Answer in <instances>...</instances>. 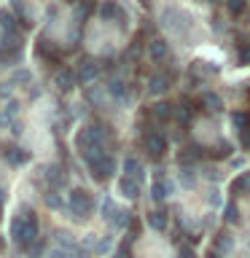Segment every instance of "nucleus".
Wrapping results in <instances>:
<instances>
[{
    "instance_id": "nucleus-35",
    "label": "nucleus",
    "mask_w": 250,
    "mask_h": 258,
    "mask_svg": "<svg viewBox=\"0 0 250 258\" xmlns=\"http://www.w3.org/2000/svg\"><path fill=\"white\" fill-rule=\"evenodd\" d=\"M113 258H132V245H129V242H121L116 247V253H113Z\"/></svg>"
},
{
    "instance_id": "nucleus-13",
    "label": "nucleus",
    "mask_w": 250,
    "mask_h": 258,
    "mask_svg": "<svg viewBox=\"0 0 250 258\" xmlns=\"http://www.w3.org/2000/svg\"><path fill=\"white\" fill-rule=\"evenodd\" d=\"M118 191L124 194L127 199H137V197H140V180H137V177L124 175V177L118 180Z\"/></svg>"
},
{
    "instance_id": "nucleus-32",
    "label": "nucleus",
    "mask_w": 250,
    "mask_h": 258,
    "mask_svg": "<svg viewBox=\"0 0 250 258\" xmlns=\"http://www.w3.org/2000/svg\"><path fill=\"white\" fill-rule=\"evenodd\" d=\"M94 6H97V0H78V14H81V22H84L86 16L94 11Z\"/></svg>"
},
{
    "instance_id": "nucleus-45",
    "label": "nucleus",
    "mask_w": 250,
    "mask_h": 258,
    "mask_svg": "<svg viewBox=\"0 0 250 258\" xmlns=\"http://www.w3.org/2000/svg\"><path fill=\"white\" fill-rule=\"evenodd\" d=\"M205 258H221V253H218V250H215V247H210V250H207V253H205Z\"/></svg>"
},
{
    "instance_id": "nucleus-24",
    "label": "nucleus",
    "mask_w": 250,
    "mask_h": 258,
    "mask_svg": "<svg viewBox=\"0 0 250 258\" xmlns=\"http://www.w3.org/2000/svg\"><path fill=\"white\" fill-rule=\"evenodd\" d=\"M54 239L59 242V247H62V250H68V253H73V250L78 247V245H76V239H73L68 231H62V229H54Z\"/></svg>"
},
{
    "instance_id": "nucleus-1",
    "label": "nucleus",
    "mask_w": 250,
    "mask_h": 258,
    "mask_svg": "<svg viewBox=\"0 0 250 258\" xmlns=\"http://www.w3.org/2000/svg\"><path fill=\"white\" fill-rule=\"evenodd\" d=\"M11 239L19 250H30L40 239V221L32 210H22L19 215L11 218Z\"/></svg>"
},
{
    "instance_id": "nucleus-2",
    "label": "nucleus",
    "mask_w": 250,
    "mask_h": 258,
    "mask_svg": "<svg viewBox=\"0 0 250 258\" xmlns=\"http://www.w3.org/2000/svg\"><path fill=\"white\" fill-rule=\"evenodd\" d=\"M86 164H89V172L97 183H105L110 180L113 172H116V159L110 153H105V148H94L86 153Z\"/></svg>"
},
{
    "instance_id": "nucleus-3",
    "label": "nucleus",
    "mask_w": 250,
    "mask_h": 258,
    "mask_svg": "<svg viewBox=\"0 0 250 258\" xmlns=\"http://www.w3.org/2000/svg\"><path fill=\"white\" fill-rule=\"evenodd\" d=\"M105 140H108L105 126H100V124H86L84 129H78V135H76V148L86 156V153L94 151V148H105Z\"/></svg>"
},
{
    "instance_id": "nucleus-37",
    "label": "nucleus",
    "mask_w": 250,
    "mask_h": 258,
    "mask_svg": "<svg viewBox=\"0 0 250 258\" xmlns=\"http://www.w3.org/2000/svg\"><path fill=\"white\" fill-rule=\"evenodd\" d=\"M46 205H48V207H54V210H62V199H59V194L48 191V194H46Z\"/></svg>"
},
{
    "instance_id": "nucleus-38",
    "label": "nucleus",
    "mask_w": 250,
    "mask_h": 258,
    "mask_svg": "<svg viewBox=\"0 0 250 258\" xmlns=\"http://www.w3.org/2000/svg\"><path fill=\"white\" fill-rule=\"evenodd\" d=\"M177 258H197L191 245H177Z\"/></svg>"
},
{
    "instance_id": "nucleus-26",
    "label": "nucleus",
    "mask_w": 250,
    "mask_h": 258,
    "mask_svg": "<svg viewBox=\"0 0 250 258\" xmlns=\"http://www.w3.org/2000/svg\"><path fill=\"white\" fill-rule=\"evenodd\" d=\"M237 62L239 64H250V32L239 40V51H237Z\"/></svg>"
},
{
    "instance_id": "nucleus-43",
    "label": "nucleus",
    "mask_w": 250,
    "mask_h": 258,
    "mask_svg": "<svg viewBox=\"0 0 250 258\" xmlns=\"http://www.w3.org/2000/svg\"><path fill=\"white\" fill-rule=\"evenodd\" d=\"M65 255H68V253H65L62 247H54V250H51V253H48L46 258H65Z\"/></svg>"
},
{
    "instance_id": "nucleus-10",
    "label": "nucleus",
    "mask_w": 250,
    "mask_h": 258,
    "mask_svg": "<svg viewBox=\"0 0 250 258\" xmlns=\"http://www.w3.org/2000/svg\"><path fill=\"white\" fill-rule=\"evenodd\" d=\"M148 116H151L153 121H161V124H164V121H169V118L175 116V108H172L169 102L161 100V102H153L151 108H148Z\"/></svg>"
},
{
    "instance_id": "nucleus-36",
    "label": "nucleus",
    "mask_w": 250,
    "mask_h": 258,
    "mask_svg": "<svg viewBox=\"0 0 250 258\" xmlns=\"http://www.w3.org/2000/svg\"><path fill=\"white\" fill-rule=\"evenodd\" d=\"M46 177H48V180H54L56 185H62V183H65V177H62V172H59V167H48V169H46Z\"/></svg>"
},
{
    "instance_id": "nucleus-20",
    "label": "nucleus",
    "mask_w": 250,
    "mask_h": 258,
    "mask_svg": "<svg viewBox=\"0 0 250 258\" xmlns=\"http://www.w3.org/2000/svg\"><path fill=\"white\" fill-rule=\"evenodd\" d=\"M213 247L218 250V253L229 255L231 250H234V237H231V234H226V231H221V234L215 237V245H213Z\"/></svg>"
},
{
    "instance_id": "nucleus-12",
    "label": "nucleus",
    "mask_w": 250,
    "mask_h": 258,
    "mask_svg": "<svg viewBox=\"0 0 250 258\" xmlns=\"http://www.w3.org/2000/svg\"><path fill=\"white\" fill-rule=\"evenodd\" d=\"M148 56H151V62H164L167 56H169L167 40L164 38H153L151 43H148Z\"/></svg>"
},
{
    "instance_id": "nucleus-11",
    "label": "nucleus",
    "mask_w": 250,
    "mask_h": 258,
    "mask_svg": "<svg viewBox=\"0 0 250 258\" xmlns=\"http://www.w3.org/2000/svg\"><path fill=\"white\" fill-rule=\"evenodd\" d=\"M169 86H172V76L169 73H156L148 81V94H164Z\"/></svg>"
},
{
    "instance_id": "nucleus-4",
    "label": "nucleus",
    "mask_w": 250,
    "mask_h": 258,
    "mask_svg": "<svg viewBox=\"0 0 250 258\" xmlns=\"http://www.w3.org/2000/svg\"><path fill=\"white\" fill-rule=\"evenodd\" d=\"M94 205L97 202L92 199L89 191H84V188H73L70 191V213L76 215L78 221H86V218L94 213Z\"/></svg>"
},
{
    "instance_id": "nucleus-21",
    "label": "nucleus",
    "mask_w": 250,
    "mask_h": 258,
    "mask_svg": "<svg viewBox=\"0 0 250 258\" xmlns=\"http://www.w3.org/2000/svg\"><path fill=\"white\" fill-rule=\"evenodd\" d=\"M148 223H151V229H156V231H164L167 229V210H153V213H148Z\"/></svg>"
},
{
    "instance_id": "nucleus-44",
    "label": "nucleus",
    "mask_w": 250,
    "mask_h": 258,
    "mask_svg": "<svg viewBox=\"0 0 250 258\" xmlns=\"http://www.w3.org/2000/svg\"><path fill=\"white\" fill-rule=\"evenodd\" d=\"M14 81H16V84H19V81H30V73H16Z\"/></svg>"
},
{
    "instance_id": "nucleus-25",
    "label": "nucleus",
    "mask_w": 250,
    "mask_h": 258,
    "mask_svg": "<svg viewBox=\"0 0 250 258\" xmlns=\"http://www.w3.org/2000/svg\"><path fill=\"white\" fill-rule=\"evenodd\" d=\"M0 30H3V35H8V32H22L16 27L14 14H8V11H0Z\"/></svg>"
},
{
    "instance_id": "nucleus-16",
    "label": "nucleus",
    "mask_w": 250,
    "mask_h": 258,
    "mask_svg": "<svg viewBox=\"0 0 250 258\" xmlns=\"http://www.w3.org/2000/svg\"><path fill=\"white\" fill-rule=\"evenodd\" d=\"M22 56H24V46L22 48L0 46V62H3V64H16V62H22Z\"/></svg>"
},
{
    "instance_id": "nucleus-6",
    "label": "nucleus",
    "mask_w": 250,
    "mask_h": 258,
    "mask_svg": "<svg viewBox=\"0 0 250 258\" xmlns=\"http://www.w3.org/2000/svg\"><path fill=\"white\" fill-rule=\"evenodd\" d=\"M100 16L105 22H118L121 27H127V11L118 0H102L100 3Z\"/></svg>"
},
{
    "instance_id": "nucleus-8",
    "label": "nucleus",
    "mask_w": 250,
    "mask_h": 258,
    "mask_svg": "<svg viewBox=\"0 0 250 258\" xmlns=\"http://www.w3.org/2000/svg\"><path fill=\"white\" fill-rule=\"evenodd\" d=\"M78 78H81V84H92V81L97 78V73H100V68H97V62L92 59V56H84V59L78 62Z\"/></svg>"
},
{
    "instance_id": "nucleus-27",
    "label": "nucleus",
    "mask_w": 250,
    "mask_h": 258,
    "mask_svg": "<svg viewBox=\"0 0 250 258\" xmlns=\"http://www.w3.org/2000/svg\"><path fill=\"white\" fill-rule=\"evenodd\" d=\"M132 221H135V218H132L129 210H118L116 218L110 221V226H116V229H129V223H132Z\"/></svg>"
},
{
    "instance_id": "nucleus-18",
    "label": "nucleus",
    "mask_w": 250,
    "mask_h": 258,
    "mask_svg": "<svg viewBox=\"0 0 250 258\" xmlns=\"http://www.w3.org/2000/svg\"><path fill=\"white\" fill-rule=\"evenodd\" d=\"M229 191L234 194V197H239V194H250V172L234 177L231 185H229Z\"/></svg>"
},
{
    "instance_id": "nucleus-33",
    "label": "nucleus",
    "mask_w": 250,
    "mask_h": 258,
    "mask_svg": "<svg viewBox=\"0 0 250 258\" xmlns=\"http://www.w3.org/2000/svg\"><path fill=\"white\" fill-rule=\"evenodd\" d=\"M135 239H140V221H137V218H135L132 223H129V229H127V239H124V242H129V245H132Z\"/></svg>"
},
{
    "instance_id": "nucleus-7",
    "label": "nucleus",
    "mask_w": 250,
    "mask_h": 258,
    "mask_svg": "<svg viewBox=\"0 0 250 258\" xmlns=\"http://www.w3.org/2000/svg\"><path fill=\"white\" fill-rule=\"evenodd\" d=\"M54 84L59 86V92H73L76 84H81V78H78V73L73 68H59L56 76H54Z\"/></svg>"
},
{
    "instance_id": "nucleus-23",
    "label": "nucleus",
    "mask_w": 250,
    "mask_h": 258,
    "mask_svg": "<svg viewBox=\"0 0 250 258\" xmlns=\"http://www.w3.org/2000/svg\"><path fill=\"white\" fill-rule=\"evenodd\" d=\"M124 172L129 175V177H137V180H143V164L137 161L135 156H129V159H124Z\"/></svg>"
},
{
    "instance_id": "nucleus-30",
    "label": "nucleus",
    "mask_w": 250,
    "mask_h": 258,
    "mask_svg": "<svg viewBox=\"0 0 250 258\" xmlns=\"http://www.w3.org/2000/svg\"><path fill=\"white\" fill-rule=\"evenodd\" d=\"M226 8H229L231 16H242L247 8V0H226Z\"/></svg>"
},
{
    "instance_id": "nucleus-46",
    "label": "nucleus",
    "mask_w": 250,
    "mask_h": 258,
    "mask_svg": "<svg viewBox=\"0 0 250 258\" xmlns=\"http://www.w3.org/2000/svg\"><path fill=\"white\" fill-rule=\"evenodd\" d=\"M210 202H213V205H221V197H218V191L210 194Z\"/></svg>"
},
{
    "instance_id": "nucleus-47",
    "label": "nucleus",
    "mask_w": 250,
    "mask_h": 258,
    "mask_svg": "<svg viewBox=\"0 0 250 258\" xmlns=\"http://www.w3.org/2000/svg\"><path fill=\"white\" fill-rule=\"evenodd\" d=\"M3 202H6V191L0 188V215H3Z\"/></svg>"
},
{
    "instance_id": "nucleus-34",
    "label": "nucleus",
    "mask_w": 250,
    "mask_h": 258,
    "mask_svg": "<svg viewBox=\"0 0 250 258\" xmlns=\"http://www.w3.org/2000/svg\"><path fill=\"white\" fill-rule=\"evenodd\" d=\"M116 213H118V210H116V205H113V199H105L102 202V218L110 223L113 218H116Z\"/></svg>"
},
{
    "instance_id": "nucleus-9",
    "label": "nucleus",
    "mask_w": 250,
    "mask_h": 258,
    "mask_svg": "<svg viewBox=\"0 0 250 258\" xmlns=\"http://www.w3.org/2000/svg\"><path fill=\"white\" fill-rule=\"evenodd\" d=\"M205 151H207V148H202V145H197V143H191V145H185V148H183L180 153H177V161H180L183 167H191V164H194V161H197V159H202V156H207Z\"/></svg>"
},
{
    "instance_id": "nucleus-14",
    "label": "nucleus",
    "mask_w": 250,
    "mask_h": 258,
    "mask_svg": "<svg viewBox=\"0 0 250 258\" xmlns=\"http://www.w3.org/2000/svg\"><path fill=\"white\" fill-rule=\"evenodd\" d=\"M197 105H202V108H207L210 113H218V110H223V100L218 97L215 92H202V97H199V102Z\"/></svg>"
},
{
    "instance_id": "nucleus-49",
    "label": "nucleus",
    "mask_w": 250,
    "mask_h": 258,
    "mask_svg": "<svg viewBox=\"0 0 250 258\" xmlns=\"http://www.w3.org/2000/svg\"><path fill=\"white\" fill-rule=\"evenodd\" d=\"M205 3H221V0H205Z\"/></svg>"
},
{
    "instance_id": "nucleus-17",
    "label": "nucleus",
    "mask_w": 250,
    "mask_h": 258,
    "mask_svg": "<svg viewBox=\"0 0 250 258\" xmlns=\"http://www.w3.org/2000/svg\"><path fill=\"white\" fill-rule=\"evenodd\" d=\"M231 153H234V145H231L229 140H221L213 151L207 153V156H210V159H215V161H221V159H231Z\"/></svg>"
},
{
    "instance_id": "nucleus-48",
    "label": "nucleus",
    "mask_w": 250,
    "mask_h": 258,
    "mask_svg": "<svg viewBox=\"0 0 250 258\" xmlns=\"http://www.w3.org/2000/svg\"><path fill=\"white\" fill-rule=\"evenodd\" d=\"M140 6H143V8H148V6H151V0H140Z\"/></svg>"
},
{
    "instance_id": "nucleus-41",
    "label": "nucleus",
    "mask_w": 250,
    "mask_h": 258,
    "mask_svg": "<svg viewBox=\"0 0 250 258\" xmlns=\"http://www.w3.org/2000/svg\"><path fill=\"white\" fill-rule=\"evenodd\" d=\"M110 242H113V237H102V242H97V250H94V253H108V250H110Z\"/></svg>"
},
{
    "instance_id": "nucleus-29",
    "label": "nucleus",
    "mask_w": 250,
    "mask_h": 258,
    "mask_svg": "<svg viewBox=\"0 0 250 258\" xmlns=\"http://www.w3.org/2000/svg\"><path fill=\"white\" fill-rule=\"evenodd\" d=\"M223 221L226 223H239V207L234 202H226L223 205Z\"/></svg>"
},
{
    "instance_id": "nucleus-31",
    "label": "nucleus",
    "mask_w": 250,
    "mask_h": 258,
    "mask_svg": "<svg viewBox=\"0 0 250 258\" xmlns=\"http://www.w3.org/2000/svg\"><path fill=\"white\" fill-rule=\"evenodd\" d=\"M110 94H113V97H118V100H127V84H124L121 78L110 81Z\"/></svg>"
},
{
    "instance_id": "nucleus-22",
    "label": "nucleus",
    "mask_w": 250,
    "mask_h": 258,
    "mask_svg": "<svg viewBox=\"0 0 250 258\" xmlns=\"http://www.w3.org/2000/svg\"><path fill=\"white\" fill-rule=\"evenodd\" d=\"M3 156H6V161H11V164H27L30 161V153L22 151V148H6Z\"/></svg>"
},
{
    "instance_id": "nucleus-19",
    "label": "nucleus",
    "mask_w": 250,
    "mask_h": 258,
    "mask_svg": "<svg viewBox=\"0 0 250 258\" xmlns=\"http://www.w3.org/2000/svg\"><path fill=\"white\" fill-rule=\"evenodd\" d=\"M169 191H172V183H167L164 177H161V180H156V183L151 185V197H153V202H164Z\"/></svg>"
},
{
    "instance_id": "nucleus-39",
    "label": "nucleus",
    "mask_w": 250,
    "mask_h": 258,
    "mask_svg": "<svg viewBox=\"0 0 250 258\" xmlns=\"http://www.w3.org/2000/svg\"><path fill=\"white\" fill-rule=\"evenodd\" d=\"M180 180H183V185H194V169L191 167L180 169Z\"/></svg>"
},
{
    "instance_id": "nucleus-28",
    "label": "nucleus",
    "mask_w": 250,
    "mask_h": 258,
    "mask_svg": "<svg viewBox=\"0 0 250 258\" xmlns=\"http://www.w3.org/2000/svg\"><path fill=\"white\" fill-rule=\"evenodd\" d=\"M231 124H234V129H237V132H242V129L250 124V113H247V110H234V113H231Z\"/></svg>"
},
{
    "instance_id": "nucleus-15",
    "label": "nucleus",
    "mask_w": 250,
    "mask_h": 258,
    "mask_svg": "<svg viewBox=\"0 0 250 258\" xmlns=\"http://www.w3.org/2000/svg\"><path fill=\"white\" fill-rule=\"evenodd\" d=\"M194 113H197V108H194V102H189V100H185V102H180V105H177V110H175V118L180 121L183 126H189V124H191V118H194Z\"/></svg>"
},
{
    "instance_id": "nucleus-42",
    "label": "nucleus",
    "mask_w": 250,
    "mask_h": 258,
    "mask_svg": "<svg viewBox=\"0 0 250 258\" xmlns=\"http://www.w3.org/2000/svg\"><path fill=\"white\" fill-rule=\"evenodd\" d=\"M73 258H92V250L89 247H76L73 250Z\"/></svg>"
},
{
    "instance_id": "nucleus-5",
    "label": "nucleus",
    "mask_w": 250,
    "mask_h": 258,
    "mask_svg": "<svg viewBox=\"0 0 250 258\" xmlns=\"http://www.w3.org/2000/svg\"><path fill=\"white\" fill-rule=\"evenodd\" d=\"M143 145H145V151H148V156H151L153 161H159V159L167 153L169 140H167V135H164V132L153 129V132H148V135L143 137Z\"/></svg>"
},
{
    "instance_id": "nucleus-40",
    "label": "nucleus",
    "mask_w": 250,
    "mask_h": 258,
    "mask_svg": "<svg viewBox=\"0 0 250 258\" xmlns=\"http://www.w3.org/2000/svg\"><path fill=\"white\" fill-rule=\"evenodd\" d=\"M43 245H46V242H43V239H38L35 245H32V247L27 250V255H30V258H38L40 253H43Z\"/></svg>"
}]
</instances>
